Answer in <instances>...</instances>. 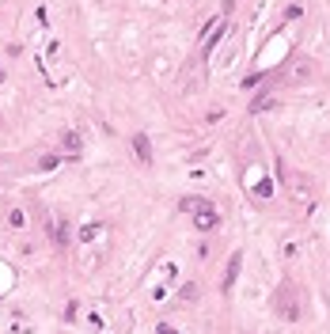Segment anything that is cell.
<instances>
[{
	"instance_id": "6da1fadb",
	"label": "cell",
	"mask_w": 330,
	"mask_h": 334,
	"mask_svg": "<svg viewBox=\"0 0 330 334\" xmlns=\"http://www.w3.org/2000/svg\"><path fill=\"white\" fill-rule=\"evenodd\" d=\"M179 209L193 213V220H198V228H201V232H212V228L220 224L217 209H212V201H205V198H182V201H179Z\"/></svg>"
},
{
	"instance_id": "7a4b0ae2",
	"label": "cell",
	"mask_w": 330,
	"mask_h": 334,
	"mask_svg": "<svg viewBox=\"0 0 330 334\" xmlns=\"http://www.w3.org/2000/svg\"><path fill=\"white\" fill-rule=\"evenodd\" d=\"M133 149H137L141 163H152V144H148V137H144V133H133Z\"/></svg>"
},
{
	"instance_id": "3957f363",
	"label": "cell",
	"mask_w": 330,
	"mask_h": 334,
	"mask_svg": "<svg viewBox=\"0 0 330 334\" xmlns=\"http://www.w3.org/2000/svg\"><path fill=\"white\" fill-rule=\"evenodd\" d=\"M239 266H243V254H231V262H228V273H224V292L236 285V277H239Z\"/></svg>"
},
{
	"instance_id": "277c9868",
	"label": "cell",
	"mask_w": 330,
	"mask_h": 334,
	"mask_svg": "<svg viewBox=\"0 0 330 334\" xmlns=\"http://www.w3.org/2000/svg\"><path fill=\"white\" fill-rule=\"evenodd\" d=\"M61 144H65V149H69L72 156L80 152V137H76V133H65V137H61Z\"/></svg>"
},
{
	"instance_id": "5b68a950",
	"label": "cell",
	"mask_w": 330,
	"mask_h": 334,
	"mask_svg": "<svg viewBox=\"0 0 330 334\" xmlns=\"http://www.w3.org/2000/svg\"><path fill=\"white\" fill-rule=\"evenodd\" d=\"M38 167H42V171H53V167H61V160H57V156H42Z\"/></svg>"
},
{
	"instance_id": "8992f818",
	"label": "cell",
	"mask_w": 330,
	"mask_h": 334,
	"mask_svg": "<svg viewBox=\"0 0 330 334\" xmlns=\"http://www.w3.org/2000/svg\"><path fill=\"white\" fill-rule=\"evenodd\" d=\"M8 224H12V228H23V213L12 209V213H8Z\"/></svg>"
},
{
	"instance_id": "52a82bcc",
	"label": "cell",
	"mask_w": 330,
	"mask_h": 334,
	"mask_svg": "<svg viewBox=\"0 0 330 334\" xmlns=\"http://www.w3.org/2000/svg\"><path fill=\"white\" fill-rule=\"evenodd\" d=\"M220 38H224V27H217V31H212V38H209V46H205V50L212 53V46H217L220 42Z\"/></svg>"
},
{
	"instance_id": "ba28073f",
	"label": "cell",
	"mask_w": 330,
	"mask_h": 334,
	"mask_svg": "<svg viewBox=\"0 0 330 334\" xmlns=\"http://www.w3.org/2000/svg\"><path fill=\"white\" fill-rule=\"evenodd\" d=\"M156 334H179V330H171L167 323H160V327H156Z\"/></svg>"
}]
</instances>
